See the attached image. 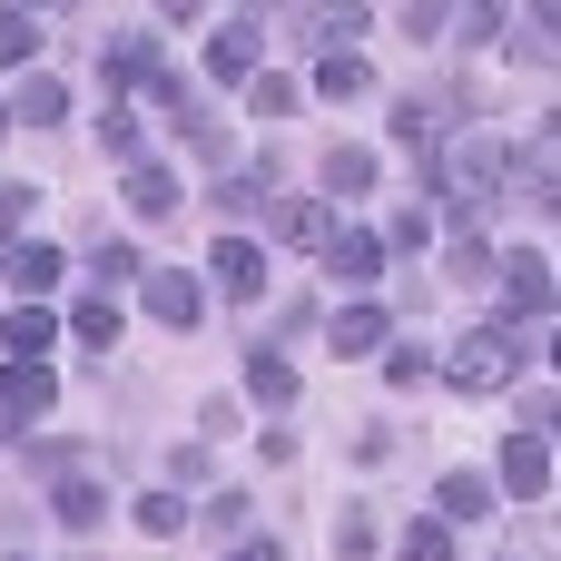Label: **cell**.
<instances>
[{
    "mask_svg": "<svg viewBox=\"0 0 561 561\" xmlns=\"http://www.w3.org/2000/svg\"><path fill=\"white\" fill-rule=\"evenodd\" d=\"M325 266H335L345 286H375L394 256H385V237H375V227H335V237H325Z\"/></svg>",
    "mask_w": 561,
    "mask_h": 561,
    "instance_id": "5",
    "label": "cell"
},
{
    "mask_svg": "<svg viewBox=\"0 0 561 561\" xmlns=\"http://www.w3.org/2000/svg\"><path fill=\"white\" fill-rule=\"evenodd\" d=\"M335 542H345V561H375V523H365V513H345V533H335Z\"/></svg>",
    "mask_w": 561,
    "mask_h": 561,
    "instance_id": "32",
    "label": "cell"
},
{
    "mask_svg": "<svg viewBox=\"0 0 561 561\" xmlns=\"http://www.w3.org/2000/svg\"><path fill=\"white\" fill-rule=\"evenodd\" d=\"M20 217H30V187H0V237H10Z\"/></svg>",
    "mask_w": 561,
    "mask_h": 561,
    "instance_id": "33",
    "label": "cell"
},
{
    "mask_svg": "<svg viewBox=\"0 0 561 561\" xmlns=\"http://www.w3.org/2000/svg\"><path fill=\"white\" fill-rule=\"evenodd\" d=\"M513 316H552V266H542V247H513Z\"/></svg>",
    "mask_w": 561,
    "mask_h": 561,
    "instance_id": "14",
    "label": "cell"
},
{
    "mask_svg": "<svg viewBox=\"0 0 561 561\" xmlns=\"http://www.w3.org/2000/svg\"><path fill=\"white\" fill-rule=\"evenodd\" d=\"M385 375H394V385H424V375H434V355H424V345H404V335H394V345H385Z\"/></svg>",
    "mask_w": 561,
    "mask_h": 561,
    "instance_id": "29",
    "label": "cell"
},
{
    "mask_svg": "<svg viewBox=\"0 0 561 561\" xmlns=\"http://www.w3.org/2000/svg\"><path fill=\"white\" fill-rule=\"evenodd\" d=\"M197 306H207V296H197V276L148 266V316H158V325H197Z\"/></svg>",
    "mask_w": 561,
    "mask_h": 561,
    "instance_id": "11",
    "label": "cell"
},
{
    "mask_svg": "<svg viewBox=\"0 0 561 561\" xmlns=\"http://www.w3.org/2000/svg\"><path fill=\"white\" fill-rule=\"evenodd\" d=\"M276 237H286V247H306V256H316V247H325V237H335V227H325V207H316V197H276Z\"/></svg>",
    "mask_w": 561,
    "mask_h": 561,
    "instance_id": "17",
    "label": "cell"
},
{
    "mask_svg": "<svg viewBox=\"0 0 561 561\" xmlns=\"http://www.w3.org/2000/svg\"><path fill=\"white\" fill-rule=\"evenodd\" d=\"M454 108H473V99H463V89H454V99H394V138H414V148H434V138L454 128Z\"/></svg>",
    "mask_w": 561,
    "mask_h": 561,
    "instance_id": "8",
    "label": "cell"
},
{
    "mask_svg": "<svg viewBox=\"0 0 561 561\" xmlns=\"http://www.w3.org/2000/svg\"><path fill=\"white\" fill-rule=\"evenodd\" d=\"M296 99H306V89H296L286 69H256V79H247V108H256V118H286Z\"/></svg>",
    "mask_w": 561,
    "mask_h": 561,
    "instance_id": "22",
    "label": "cell"
},
{
    "mask_svg": "<svg viewBox=\"0 0 561 561\" xmlns=\"http://www.w3.org/2000/svg\"><path fill=\"white\" fill-rule=\"evenodd\" d=\"M0 345H10V365H39V355L59 345V316H49V306H10V316H0Z\"/></svg>",
    "mask_w": 561,
    "mask_h": 561,
    "instance_id": "6",
    "label": "cell"
},
{
    "mask_svg": "<svg viewBox=\"0 0 561 561\" xmlns=\"http://www.w3.org/2000/svg\"><path fill=\"white\" fill-rule=\"evenodd\" d=\"M108 79H128V89L148 99V89L168 79V49H158V30H118V39H108Z\"/></svg>",
    "mask_w": 561,
    "mask_h": 561,
    "instance_id": "4",
    "label": "cell"
},
{
    "mask_svg": "<svg viewBox=\"0 0 561 561\" xmlns=\"http://www.w3.org/2000/svg\"><path fill=\"white\" fill-rule=\"evenodd\" d=\"M0 118H10V108H0Z\"/></svg>",
    "mask_w": 561,
    "mask_h": 561,
    "instance_id": "35",
    "label": "cell"
},
{
    "mask_svg": "<svg viewBox=\"0 0 561 561\" xmlns=\"http://www.w3.org/2000/svg\"><path fill=\"white\" fill-rule=\"evenodd\" d=\"M434 178H444V197H454V207H473V217H483V197L503 187V148H493V138H454V148L434 158Z\"/></svg>",
    "mask_w": 561,
    "mask_h": 561,
    "instance_id": "1",
    "label": "cell"
},
{
    "mask_svg": "<svg viewBox=\"0 0 561 561\" xmlns=\"http://www.w3.org/2000/svg\"><path fill=\"white\" fill-rule=\"evenodd\" d=\"M59 276H69V256H59V247H39V237H30V247H10V286H20V306H39Z\"/></svg>",
    "mask_w": 561,
    "mask_h": 561,
    "instance_id": "9",
    "label": "cell"
},
{
    "mask_svg": "<svg viewBox=\"0 0 561 561\" xmlns=\"http://www.w3.org/2000/svg\"><path fill=\"white\" fill-rule=\"evenodd\" d=\"M207 69H217V79H256V20H227V30L207 39Z\"/></svg>",
    "mask_w": 561,
    "mask_h": 561,
    "instance_id": "13",
    "label": "cell"
},
{
    "mask_svg": "<svg viewBox=\"0 0 561 561\" xmlns=\"http://www.w3.org/2000/svg\"><path fill=\"white\" fill-rule=\"evenodd\" d=\"M59 325H79V345H89V355H108V345H118V306H108V296H89V306H79V316H59Z\"/></svg>",
    "mask_w": 561,
    "mask_h": 561,
    "instance_id": "23",
    "label": "cell"
},
{
    "mask_svg": "<svg viewBox=\"0 0 561 561\" xmlns=\"http://www.w3.org/2000/svg\"><path fill=\"white\" fill-rule=\"evenodd\" d=\"M10 118H30V128H59V118H69V89H59V79H30V89L10 99Z\"/></svg>",
    "mask_w": 561,
    "mask_h": 561,
    "instance_id": "20",
    "label": "cell"
},
{
    "mask_svg": "<svg viewBox=\"0 0 561 561\" xmlns=\"http://www.w3.org/2000/svg\"><path fill=\"white\" fill-rule=\"evenodd\" d=\"M325 39H335V49H355V39H365V10H355V0H345V10H325Z\"/></svg>",
    "mask_w": 561,
    "mask_h": 561,
    "instance_id": "31",
    "label": "cell"
},
{
    "mask_svg": "<svg viewBox=\"0 0 561 561\" xmlns=\"http://www.w3.org/2000/svg\"><path fill=\"white\" fill-rule=\"evenodd\" d=\"M503 187H513L523 207H552V138H542V148H513V158H503Z\"/></svg>",
    "mask_w": 561,
    "mask_h": 561,
    "instance_id": "12",
    "label": "cell"
},
{
    "mask_svg": "<svg viewBox=\"0 0 561 561\" xmlns=\"http://www.w3.org/2000/svg\"><path fill=\"white\" fill-rule=\"evenodd\" d=\"M503 493H533V503L552 493V444L542 434H513L503 444Z\"/></svg>",
    "mask_w": 561,
    "mask_h": 561,
    "instance_id": "7",
    "label": "cell"
},
{
    "mask_svg": "<svg viewBox=\"0 0 561 561\" xmlns=\"http://www.w3.org/2000/svg\"><path fill=\"white\" fill-rule=\"evenodd\" d=\"M365 89H375V69H365L355 49H325V59H316V99H365Z\"/></svg>",
    "mask_w": 561,
    "mask_h": 561,
    "instance_id": "16",
    "label": "cell"
},
{
    "mask_svg": "<svg viewBox=\"0 0 561 561\" xmlns=\"http://www.w3.org/2000/svg\"><path fill=\"white\" fill-rule=\"evenodd\" d=\"M247 394H256V404H296V365H286V355H256V365H247Z\"/></svg>",
    "mask_w": 561,
    "mask_h": 561,
    "instance_id": "24",
    "label": "cell"
},
{
    "mask_svg": "<svg viewBox=\"0 0 561 561\" xmlns=\"http://www.w3.org/2000/svg\"><path fill=\"white\" fill-rule=\"evenodd\" d=\"M49 513H59L69 533H89V523H99V483H89V473H69V483L49 493Z\"/></svg>",
    "mask_w": 561,
    "mask_h": 561,
    "instance_id": "25",
    "label": "cell"
},
{
    "mask_svg": "<svg viewBox=\"0 0 561 561\" xmlns=\"http://www.w3.org/2000/svg\"><path fill=\"white\" fill-rule=\"evenodd\" d=\"M49 404H59L49 365H10V375H0V444H10V434H30V424H39Z\"/></svg>",
    "mask_w": 561,
    "mask_h": 561,
    "instance_id": "3",
    "label": "cell"
},
{
    "mask_svg": "<svg viewBox=\"0 0 561 561\" xmlns=\"http://www.w3.org/2000/svg\"><path fill=\"white\" fill-rule=\"evenodd\" d=\"M375 187V158L365 148H325V197H365Z\"/></svg>",
    "mask_w": 561,
    "mask_h": 561,
    "instance_id": "21",
    "label": "cell"
},
{
    "mask_svg": "<svg viewBox=\"0 0 561 561\" xmlns=\"http://www.w3.org/2000/svg\"><path fill=\"white\" fill-rule=\"evenodd\" d=\"M325 345H335V355H385V306H345V316L325 325Z\"/></svg>",
    "mask_w": 561,
    "mask_h": 561,
    "instance_id": "15",
    "label": "cell"
},
{
    "mask_svg": "<svg viewBox=\"0 0 561 561\" xmlns=\"http://www.w3.org/2000/svg\"><path fill=\"white\" fill-rule=\"evenodd\" d=\"M217 296H237V306L266 296V256H256L247 237H217Z\"/></svg>",
    "mask_w": 561,
    "mask_h": 561,
    "instance_id": "10",
    "label": "cell"
},
{
    "mask_svg": "<svg viewBox=\"0 0 561 561\" xmlns=\"http://www.w3.org/2000/svg\"><path fill=\"white\" fill-rule=\"evenodd\" d=\"M30 49H39V20L30 10H0V69H20Z\"/></svg>",
    "mask_w": 561,
    "mask_h": 561,
    "instance_id": "27",
    "label": "cell"
},
{
    "mask_svg": "<svg viewBox=\"0 0 561 561\" xmlns=\"http://www.w3.org/2000/svg\"><path fill=\"white\" fill-rule=\"evenodd\" d=\"M404 561H454V533L444 523H404Z\"/></svg>",
    "mask_w": 561,
    "mask_h": 561,
    "instance_id": "28",
    "label": "cell"
},
{
    "mask_svg": "<svg viewBox=\"0 0 561 561\" xmlns=\"http://www.w3.org/2000/svg\"><path fill=\"white\" fill-rule=\"evenodd\" d=\"M99 138H108L118 158H138V108H99Z\"/></svg>",
    "mask_w": 561,
    "mask_h": 561,
    "instance_id": "30",
    "label": "cell"
},
{
    "mask_svg": "<svg viewBox=\"0 0 561 561\" xmlns=\"http://www.w3.org/2000/svg\"><path fill=\"white\" fill-rule=\"evenodd\" d=\"M444 375H454L463 394H493V385L513 375V345H503V325H473V335H463V345L444 355Z\"/></svg>",
    "mask_w": 561,
    "mask_h": 561,
    "instance_id": "2",
    "label": "cell"
},
{
    "mask_svg": "<svg viewBox=\"0 0 561 561\" xmlns=\"http://www.w3.org/2000/svg\"><path fill=\"white\" fill-rule=\"evenodd\" d=\"M434 503H444V523H483V513H493V483H483V473H444Z\"/></svg>",
    "mask_w": 561,
    "mask_h": 561,
    "instance_id": "19",
    "label": "cell"
},
{
    "mask_svg": "<svg viewBox=\"0 0 561 561\" xmlns=\"http://www.w3.org/2000/svg\"><path fill=\"white\" fill-rule=\"evenodd\" d=\"M178 523H187V503H178V493H138V533H148V542H168Z\"/></svg>",
    "mask_w": 561,
    "mask_h": 561,
    "instance_id": "26",
    "label": "cell"
},
{
    "mask_svg": "<svg viewBox=\"0 0 561 561\" xmlns=\"http://www.w3.org/2000/svg\"><path fill=\"white\" fill-rule=\"evenodd\" d=\"M128 207H138V217H168V207H178V178H168L158 158H138V168H128Z\"/></svg>",
    "mask_w": 561,
    "mask_h": 561,
    "instance_id": "18",
    "label": "cell"
},
{
    "mask_svg": "<svg viewBox=\"0 0 561 561\" xmlns=\"http://www.w3.org/2000/svg\"><path fill=\"white\" fill-rule=\"evenodd\" d=\"M237 561H286V552H276V542H247V552H237Z\"/></svg>",
    "mask_w": 561,
    "mask_h": 561,
    "instance_id": "34",
    "label": "cell"
}]
</instances>
